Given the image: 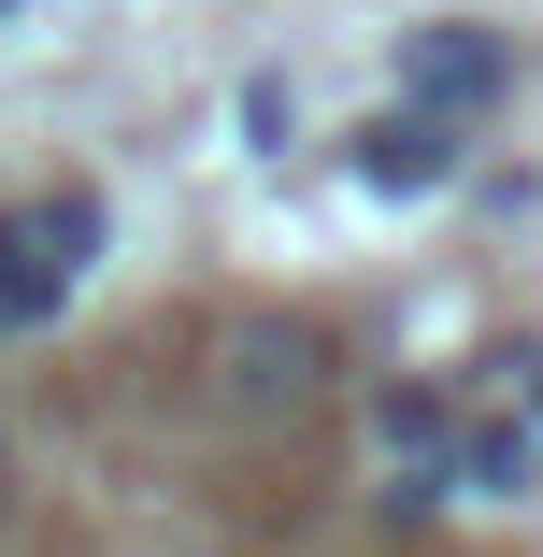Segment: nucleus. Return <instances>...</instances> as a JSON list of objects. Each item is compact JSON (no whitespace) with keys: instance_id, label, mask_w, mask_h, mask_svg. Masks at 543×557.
Listing matches in <instances>:
<instances>
[{"instance_id":"f257e3e1","label":"nucleus","mask_w":543,"mask_h":557,"mask_svg":"<svg viewBox=\"0 0 543 557\" xmlns=\"http://www.w3.org/2000/svg\"><path fill=\"white\" fill-rule=\"evenodd\" d=\"M100 244H115L100 186H44V200H0V344H15V329H58V300L100 272Z\"/></svg>"},{"instance_id":"f03ea898","label":"nucleus","mask_w":543,"mask_h":557,"mask_svg":"<svg viewBox=\"0 0 543 557\" xmlns=\"http://www.w3.org/2000/svg\"><path fill=\"white\" fill-rule=\"evenodd\" d=\"M501 100H515V29H486V15H415L400 29V115L472 129Z\"/></svg>"},{"instance_id":"7ed1b4c3","label":"nucleus","mask_w":543,"mask_h":557,"mask_svg":"<svg viewBox=\"0 0 543 557\" xmlns=\"http://www.w3.org/2000/svg\"><path fill=\"white\" fill-rule=\"evenodd\" d=\"M214 372H230V414H314V400H330V372H344V344H330V329H314V314H244L230 329V344H214Z\"/></svg>"},{"instance_id":"20e7f679","label":"nucleus","mask_w":543,"mask_h":557,"mask_svg":"<svg viewBox=\"0 0 543 557\" xmlns=\"http://www.w3.org/2000/svg\"><path fill=\"white\" fill-rule=\"evenodd\" d=\"M344 172H358L372 200H444V186L472 172V129L400 115V100H386V115H358V129H344Z\"/></svg>"},{"instance_id":"39448f33","label":"nucleus","mask_w":543,"mask_h":557,"mask_svg":"<svg viewBox=\"0 0 543 557\" xmlns=\"http://www.w3.org/2000/svg\"><path fill=\"white\" fill-rule=\"evenodd\" d=\"M529 486H543V443L515 414H486V429L444 443V500H529Z\"/></svg>"},{"instance_id":"423d86ee","label":"nucleus","mask_w":543,"mask_h":557,"mask_svg":"<svg viewBox=\"0 0 543 557\" xmlns=\"http://www.w3.org/2000/svg\"><path fill=\"white\" fill-rule=\"evenodd\" d=\"M244 129H258V158H286V144H300V100H286V86H272V72H258V86H244Z\"/></svg>"},{"instance_id":"0eeeda50","label":"nucleus","mask_w":543,"mask_h":557,"mask_svg":"<svg viewBox=\"0 0 543 557\" xmlns=\"http://www.w3.org/2000/svg\"><path fill=\"white\" fill-rule=\"evenodd\" d=\"M501 372H515V400H529V414H515V429H529V443H543V344H515V358H501Z\"/></svg>"},{"instance_id":"6e6552de","label":"nucleus","mask_w":543,"mask_h":557,"mask_svg":"<svg viewBox=\"0 0 543 557\" xmlns=\"http://www.w3.org/2000/svg\"><path fill=\"white\" fill-rule=\"evenodd\" d=\"M0 15H29V0H0Z\"/></svg>"},{"instance_id":"1a4fd4ad","label":"nucleus","mask_w":543,"mask_h":557,"mask_svg":"<svg viewBox=\"0 0 543 557\" xmlns=\"http://www.w3.org/2000/svg\"><path fill=\"white\" fill-rule=\"evenodd\" d=\"M0 472H15V443H0Z\"/></svg>"}]
</instances>
